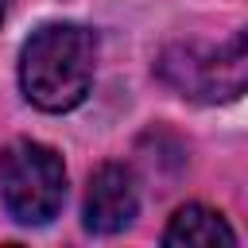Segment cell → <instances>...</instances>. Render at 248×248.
<instances>
[{"label":"cell","mask_w":248,"mask_h":248,"mask_svg":"<svg viewBox=\"0 0 248 248\" xmlns=\"http://www.w3.org/2000/svg\"><path fill=\"white\" fill-rule=\"evenodd\" d=\"M0 198L19 225H46L66 198V167L58 151L35 140H16L0 151Z\"/></svg>","instance_id":"2"},{"label":"cell","mask_w":248,"mask_h":248,"mask_svg":"<svg viewBox=\"0 0 248 248\" xmlns=\"http://www.w3.org/2000/svg\"><path fill=\"white\" fill-rule=\"evenodd\" d=\"M93 31L78 23H46L39 27L19 54V85L23 97L43 112H70L85 101L93 81Z\"/></svg>","instance_id":"1"},{"label":"cell","mask_w":248,"mask_h":248,"mask_svg":"<svg viewBox=\"0 0 248 248\" xmlns=\"http://www.w3.org/2000/svg\"><path fill=\"white\" fill-rule=\"evenodd\" d=\"M140 209V190L128 167L105 163L93 170L89 190H85V229L89 232H120L136 221Z\"/></svg>","instance_id":"4"},{"label":"cell","mask_w":248,"mask_h":248,"mask_svg":"<svg viewBox=\"0 0 248 248\" xmlns=\"http://www.w3.org/2000/svg\"><path fill=\"white\" fill-rule=\"evenodd\" d=\"M8 4H12V0H0V23H4V16H8Z\"/></svg>","instance_id":"6"},{"label":"cell","mask_w":248,"mask_h":248,"mask_svg":"<svg viewBox=\"0 0 248 248\" xmlns=\"http://www.w3.org/2000/svg\"><path fill=\"white\" fill-rule=\"evenodd\" d=\"M159 78L190 101L221 105L248 93V27L217 50L174 46L159 58Z\"/></svg>","instance_id":"3"},{"label":"cell","mask_w":248,"mask_h":248,"mask_svg":"<svg viewBox=\"0 0 248 248\" xmlns=\"http://www.w3.org/2000/svg\"><path fill=\"white\" fill-rule=\"evenodd\" d=\"M167 248H217V244H236V232L229 229V221L209 209V205H178L167 232H163Z\"/></svg>","instance_id":"5"}]
</instances>
